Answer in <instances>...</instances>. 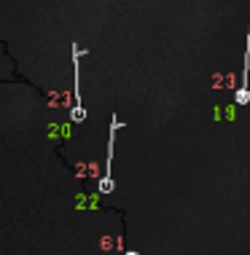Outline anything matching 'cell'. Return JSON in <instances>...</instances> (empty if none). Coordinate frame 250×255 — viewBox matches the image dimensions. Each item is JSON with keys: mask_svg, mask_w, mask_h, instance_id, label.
Listing matches in <instances>:
<instances>
[{"mask_svg": "<svg viewBox=\"0 0 250 255\" xmlns=\"http://www.w3.org/2000/svg\"><path fill=\"white\" fill-rule=\"evenodd\" d=\"M70 121L83 124L86 121V110L81 102V67H78V46H73V110H70Z\"/></svg>", "mask_w": 250, "mask_h": 255, "instance_id": "1", "label": "cell"}, {"mask_svg": "<svg viewBox=\"0 0 250 255\" xmlns=\"http://www.w3.org/2000/svg\"><path fill=\"white\" fill-rule=\"evenodd\" d=\"M116 132H119V116H110V137H108V161H105V175L100 180V194H110L116 188L113 185V175H110V164H113V142H116Z\"/></svg>", "mask_w": 250, "mask_h": 255, "instance_id": "2", "label": "cell"}, {"mask_svg": "<svg viewBox=\"0 0 250 255\" xmlns=\"http://www.w3.org/2000/svg\"><path fill=\"white\" fill-rule=\"evenodd\" d=\"M234 105L237 108L250 105V27H248V46H245V67H242L240 89H237V94H234Z\"/></svg>", "mask_w": 250, "mask_h": 255, "instance_id": "3", "label": "cell"}, {"mask_svg": "<svg viewBox=\"0 0 250 255\" xmlns=\"http://www.w3.org/2000/svg\"><path fill=\"white\" fill-rule=\"evenodd\" d=\"M127 255H137V253H135V250H127Z\"/></svg>", "mask_w": 250, "mask_h": 255, "instance_id": "4", "label": "cell"}]
</instances>
